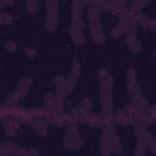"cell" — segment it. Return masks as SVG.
<instances>
[{
	"instance_id": "obj_1",
	"label": "cell",
	"mask_w": 156,
	"mask_h": 156,
	"mask_svg": "<svg viewBox=\"0 0 156 156\" xmlns=\"http://www.w3.org/2000/svg\"><path fill=\"white\" fill-rule=\"evenodd\" d=\"M100 15H102V7H100V2H88L85 20H88L90 37H93V41H95L98 46H102V44H105V32H102V20H100Z\"/></svg>"
},
{
	"instance_id": "obj_2",
	"label": "cell",
	"mask_w": 156,
	"mask_h": 156,
	"mask_svg": "<svg viewBox=\"0 0 156 156\" xmlns=\"http://www.w3.org/2000/svg\"><path fill=\"white\" fill-rule=\"evenodd\" d=\"M100 154L110 156V154H122V141L117 139L115 124L112 122H102V134H100Z\"/></svg>"
},
{
	"instance_id": "obj_3",
	"label": "cell",
	"mask_w": 156,
	"mask_h": 156,
	"mask_svg": "<svg viewBox=\"0 0 156 156\" xmlns=\"http://www.w3.org/2000/svg\"><path fill=\"white\" fill-rule=\"evenodd\" d=\"M98 80H100V110H102L105 117H110L112 115V88H115V83H112L107 68L98 71Z\"/></svg>"
},
{
	"instance_id": "obj_4",
	"label": "cell",
	"mask_w": 156,
	"mask_h": 156,
	"mask_svg": "<svg viewBox=\"0 0 156 156\" xmlns=\"http://www.w3.org/2000/svg\"><path fill=\"white\" fill-rule=\"evenodd\" d=\"M80 146H83V139H80V132H78V119H68L66 122V134H63V149L76 151Z\"/></svg>"
},
{
	"instance_id": "obj_5",
	"label": "cell",
	"mask_w": 156,
	"mask_h": 156,
	"mask_svg": "<svg viewBox=\"0 0 156 156\" xmlns=\"http://www.w3.org/2000/svg\"><path fill=\"white\" fill-rule=\"evenodd\" d=\"M58 12H61V0H46V32L58 29Z\"/></svg>"
},
{
	"instance_id": "obj_6",
	"label": "cell",
	"mask_w": 156,
	"mask_h": 156,
	"mask_svg": "<svg viewBox=\"0 0 156 156\" xmlns=\"http://www.w3.org/2000/svg\"><path fill=\"white\" fill-rule=\"evenodd\" d=\"M44 110L51 112V115H58L63 110V98L58 93H46L44 95Z\"/></svg>"
},
{
	"instance_id": "obj_7",
	"label": "cell",
	"mask_w": 156,
	"mask_h": 156,
	"mask_svg": "<svg viewBox=\"0 0 156 156\" xmlns=\"http://www.w3.org/2000/svg\"><path fill=\"white\" fill-rule=\"evenodd\" d=\"M29 127L39 134V136H46L49 134V127H51V122L46 119V117H39V115H32V119H29Z\"/></svg>"
},
{
	"instance_id": "obj_8",
	"label": "cell",
	"mask_w": 156,
	"mask_h": 156,
	"mask_svg": "<svg viewBox=\"0 0 156 156\" xmlns=\"http://www.w3.org/2000/svg\"><path fill=\"white\" fill-rule=\"evenodd\" d=\"M80 73H83V68H80V63L76 61V63L71 66L68 76H66V90H68V93H73V88L78 85V78H80Z\"/></svg>"
},
{
	"instance_id": "obj_9",
	"label": "cell",
	"mask_w": 156,
	"mask_h": 156,
	"mask_svg": "<svg viewBox=\"0 0 156 156\" xmlns=\"http://www.w3.org/2000/svg\"><path fill=\"white\" fill-rule=\"evenodd\" d=\"M0 154H37V151L34 149H22V146H17L12 141H2L0 144Z\"/></svg>"
},
{
	"instance_id": "obj_10",
	"label": "cell",
	"mask_w": 156,
	"mask_h": 156,
	"mask_svg": "<svg viewBox=\"0 0 156 156\" xmlns=\"http://www.w3.org/2000/svg\"><path fill=\"white\" fill-rule=\"evenodd\" d=\"M2 129H5V136H15L17 129H20V119H17V117L12 119V117L5 115V117H2Z\"/></svg>"
},
{
	"instance_id": "obj_11",
	"label": "cell",
	"mask_w": 156,
	"mask_h": 156,
	"mask_svg": "<svg viewBox=\"0 0 156 156\" xmlns=\"http://www.w3.org/2000/svg\"><path fill=\"white\" fill-rule=\"evenodd\" d=\"M68 34H71V41H73L76 46H83V44H85V34H83V29H78V27H68Z\"/></svg>"
},
{
	"instance_id": "obj_12",
	"label": "cell",
	"mask_w": 156,
	"mask_h": 156,
	"mask_svg": "<svg viewBox=\"0 0 156 156\" xmlns=\"http://www.w3.org/2000/svg\"><path fill=\"white\" fill-rule=\"evenodd\" d=\"M124 41H127V49H129L132 54H139V51H141V41L136 39V34H127Z\"/></svg>"
},
{
	"instance_id": "obj_13",
	"label": "cell",
	"mask_w": 156,
	"mask_h": 156,
	"mask_svg": "<svg viewBox=\"0 0 156 156\" xmlns=\"http://www.w3.org/2000/svg\"><path fill=\"white\" fill-rule=\"evenodd\" d=\"M29 88H32V78H20V83H17V88H15V90H17V95L24 100V98H27V93H29Z\"/></svg>"
},
{
	"instance_id": "obj_14",
	"label": "cell",
	"mask_w": 156,
	"mask_h": 156,
	"mask_svg": "<svg viewBox=\"0 0 156 156\" xmlns=\"http://www.w3.org/2000/svg\"><path fill=\"white\" fill-rule=\"evenodd\" d=\"M17 102H22V98L17 95V90H12V93H7V95H5V107H2V110L7 112V110H10V107H15Z\"/></svg>"
},
{
	"instance_id": "obj_15",
	"label": "cell",
	"mask_w": 156,
	"mask_h": 156,
	"mask_svg": "<svg viewBox=\"0 0 156 156\" xmlns=\"http://www.w3.org/2000/svg\"><path fill=\"white\" fill-rule=\"evenodd\" d=\"M54 85H56V93H58L61 98L68 95V90H66V78H63V76H56V78H54Z\"/></svg>"
},
{
	"instance_id": "obj_16",
	"label": "cell",
	"mask_w": 156,
	"mask_h": 156,
	"mask_svg": "<svg viewBox=\"0 0 156 156\" xmlns=\"http://www.w3.org/2000/svg\"><path fill=\"white\" fill-rule=\"evenodd\" d=\"M129 2H132V0H112V2H110V10H112V12H119V15H122V12H124V10L129 7Z\"/></svg>"
},
{
	"instance_id": "obj_17",
	"label": "cell",
	"mask_w": 156,
	"mask_h": 156,
	"mask_svg": "<svg viewBox=\"0 0 156 156\" xmlns=\"http://www.w3.org/2000/svg\"><path fill=\"white\" fill-rule=\"evenodd\" d=\"M149 2H151V0H132V2H129V12L139 15V12H141V10H144Z\"/></svg>"
},
{
	"instance_id": "obj_18",
	"label": "cell",
	"mask_w": 156,
	"mask_h": 156,
	"mask_svg": "<svg viewBox=\"0 0 156 156\" xmlns=\"http://www.w3.org/2000/svg\"><path fill=\"white\" fill-rule=\"evenodd\" d=\"M136 88V71L134 68H127V93Z\"/></svg>"
},
{
	"instance_id": "obj_19",
	"label": "cell",
	"mask_w": 156,
	"mask_h": 156,
	"mask_svg": "<svg viewBox=\"0 0 156 156\" xmlns=\"http://www.w3.org/2000/svg\"><path fill=\"white\" fill-rule=\"evenodd\" d=\"M90 110H93V98H83L73 112H90Z\"/></svg>"
},
{
	"instance_id": "obj_20",
	"label": "cell",
	"mask_w": 156,
	"mask_h": 156,
	"mask_svg": "<svg viewBox=\"0 0 156 156\" xmlns=\"http://www.w3.org/2000/svg\"><path fill=\"white\" fill-rule=\"evenodd\" d=\"M112 37H115V39H117V37H124V20H122V17H119L117 24L112 27Z\"/></svg>"
},
{
	"instance_id": "obj_21",
	"label": "cell",
	"mask_w": 156,
	"mask_h": 156,
	"mask_svg": "<svg viewBox=\"0 0 156 156\" xmlns=\"http://www.w3.org/2000/svg\"><path fill=\"white\" fill-rule=\"evenodd\" d=\"M37 10H39V0H27V12L34 15Z\"/></svg>"
},
{
	"instance_id": "obj_22",
	"label": "cell",
	"mask_w": 156,
	"mask_h": 156,
	"mask_svg": "<svg viewBox=\"0 0 156 156\" xmlns=\"http://www.w3.org/2000/svg\"><path fill=\"white\" fill-rule=\"evenodd\" d=\"M10 22H12V17H10L7 12H0V24H2V27H7Z\"/></svg>"
},
{
	"instance_id": "obj_23",
	"label": "cell",
	"mask_w": 156,
	"mask_h": 156,
	"mask_svg": "<svg viewBox=\"0 0 156 156\" xmlns=\"http://www.w3.org/2000/svg\"><path fill=\"white\" fill-rule=\"evenodd\" d=\"M146 141H149V151H154V154H156V136H151V134H149V136H146Z\"/></svg>"
},
{
	"instance_id": "obj_24",
	"label": "cell",
	"mask_w": 156,
	"mask_h": 156,
	"mask_svg": "<svg viewBox=\"0 0 156 156\" xmlns=\"http://www.w3.org/2000/svg\"><path fill=\"white\" fill-rule=\"evenodd\" d=\"M15 49H17V44H15V41H7V44H5V51H10V54H12Z\"/></svg>"
},
{
	"instance_id": "obj_25",
	"label": "cell",
	"mask_w": 156,
	"mask_h": 156,
	"mask_svg": "<svg viewBox=\"0 0 156 156\" xmlns=\"http://www.w3.org/2000/svg\"><path fill=\"white\" fill-rule=\"evenodd\" d=\"M12 2H15V0H0V7H10Z\"/></svg>"
},
{
	"instance_id": "obj_26",
	"label": "cell",
	"mask_w": 156,
	"mask_h": 156,
	"mask_svg": "<svg viewBox=\"0 0 156 156\" xmlns=\"http://www.w3.org/2000/svg\"><path fill=\"white\" fill-rule=\"evenodd\" d=\"M105 2H107V10H110V2H112V0H105Z\"/></svg>"
},
{
	"instance_id": "obj_27",
	"label": "cell",
	"mask_w": 156,
	"mask_h": 156,
	"mask_svg": "<svg viewBox=\"0 0 156 156\" xmlns=\"http://www.w3.org/2000/svg\"><path fill=\"white\" fill-rule=\"evenodd\" d=\"M154 58H156V49H154Z\"/></svg>"
}]
</instances>
